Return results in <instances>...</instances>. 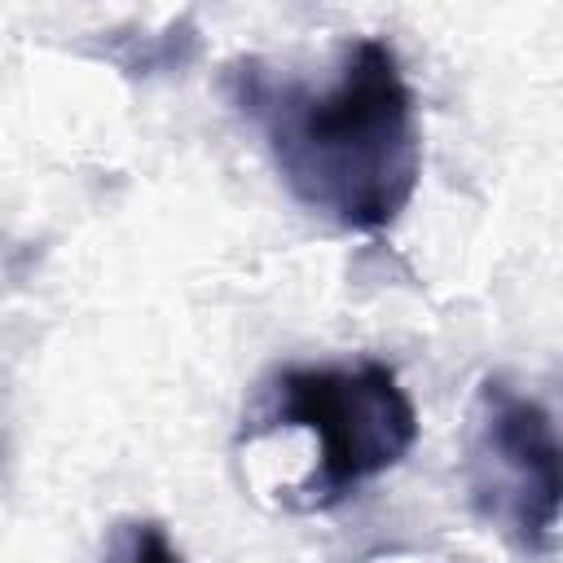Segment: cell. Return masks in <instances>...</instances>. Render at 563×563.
<instances>
[{
    "instance_id": "cell-2",
    "label": "cell",
    "mask_w": 563,
    "mask_h": 563,
    "mask_svg": "<svg viewBox=\"0 0 563 563\" xmlns=\"http://www.w3.org/2000/svg\"><path fill=\"white\" fill-rule=\"evenodd\" d=\"M273 431H308L317 440L312 471L282 493L286 510L312 515L400 466L418 440V409L383 361L282 365L255 387L238 440L251 444Z\"/></svg>"
},
{
    "instance_id": "cell-1",
    "label": "cell",
    "mask_w": 563,
    "mask_h": 563,
    "mask_svg": "<svg viewBox=\"0 0 563 563\" xmlns=\"http://www.w3.org/2000/svg\"><path fill=\"white\" fill-rule=\"evenodd\" d=\"M220 92L246 114L299 207L347 233H383L409 207L422 176L418 101L383 35L339 40L312 84L242 53L224 62Z\"/></svg>"
},
{
    "instance_id": "cell-4",
    "label": "cell",
    "mask_w": 563,
    "mask_h": 563,
    "mask_svg": "<svg viewBox=\"0 0 563 563\" xmlns=\"http://www.w3.org/2000/svg\"><path fill=\"white\" fill-rule=\"evenodd\" d=\"M101 563H185V554L158 519L128 515V519L110 523V532L101 541Z\"/></svg>"
},
{
    "instance_id": "cell-3",
    "label": "cell",
    "mask_w": 563,
    "mask_h": 563,
    "mask_svg": "<svg viewBox=\"0 0 563 563\" xmlns=\"http://www.w3.org/2000/svg\"><path fill=\"white\" fill-rule=\"evenodd\" d=\"M466 493L484 523H493L523 554H554L563 501V449L541 400L510 387L501 374L479 378L466 435Z\"/></svg>"
}]
</instances>
